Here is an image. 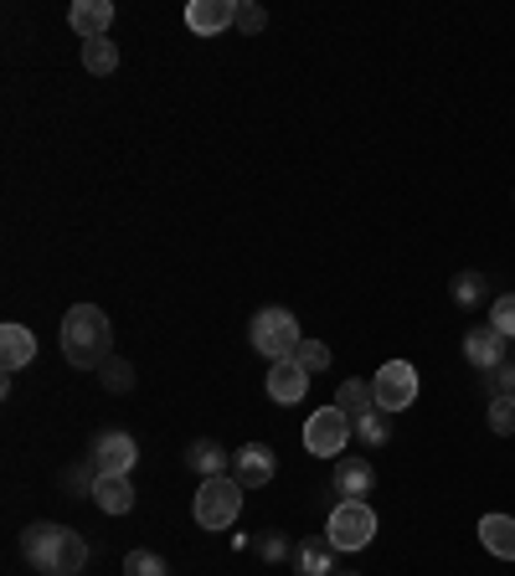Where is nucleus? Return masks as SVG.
Segmentation results:
<instances>
[{
  "label": "nucleus",
  "mask_w": 515,
  "mask_h": 576,
  "mask_svg": "<svg viewBox=\"0 0 515 576\" xmlns=\"http://www.w3.org/2000/svg\"><path fill=\"white\" fill-rule=\"evenodd\" d=\"M21 556H27L41 576H82V566H88V540H82L72 525L37 520L21 530Z\"/></svg>",
  "instance_id": "obj_1"
},
{
  "label": "nucleus",
  "mask_w": 515,
  "mask_h": 576,
  "mask_svg": "<svg viewBox=\"0 0 515 576\" xmlns=\"http://www.w3.org/2000/svg\"><path fill=\"white\" fill-rule=\"evenodd\" d=\"M114 350V330L109 314L98 304H72L62 314V355L72 361V371H104Z\"/></svg>",
  "instance_id": "obj_2"
},
{
  "label": "nucleus",
  "mask_w": 515,
  "mask_h": 576,
  "mask_svg": "<svg viewBox=\"0 0 515 576\" xmlns=\"http://www.w3.org/2000/svg\"><path fill=\"white\" fill-rule=\"evenodd\" d=\"M191 515H196V525H202V530H232V525H237V515H243V484L232 479V474L202 479Z\"/></svg>",
  "instance_id": "obj_3"
},
{
  "label": "nucleus",
  "mask_w": 515,
  "mask_h": 576,
  "mask_svg": "<svg viewBox=\"0 0 515 576\" xmlns=\"http://www.w3.org/2000/svg\"><path fill=\"white\" fill-rule=\"evenodd\" d=\"M247 340H253L258 355H269V365H273V361H294V350L304 345V335H299V320L289 314V309H279V304L258 309Z\"/></svg>",
  "instance_id": "obj_4"
},
{
  "label": "nucleus",
  "mask_w": 515,
  "mask_h": 576,
  "mask_svg": "<svg viewBox=\"0 0 515 576\" xmlns=\"http://www.w3.org/2000/svg\"><path fill=\"white\" fill-rule=\"evenodd\" d=\"M325 536L336 550H367L377 540V515L367 499H340L325 520Z\"/></svg>",
  "instance_id": "obj_5"
},
{
  "label": "nucleus",
  "mask_w": 515,
  "mask_h": 576,
  "mask_svg": "<svg viewBox=\"0 0 515 576\" xmlns=\"http://www.w3.org/2000/svg\"><path fill=\"white\" fill-rule=\"evenodd\" d=\"M351 417L340 412V407H320V412L304 422V448L314 458H340L346 453V442H351Z\"/></svg>",
  "instance_id": "obj_6"
},
{
  "label": "nucleus",
  "mask_w": 515,
  "mask_h": 576,
  "mask_svg": "<svg viewBox=\"0 0 515 576\" xmlns=\"http://www.w3.org/2000/svg\"><path fill=\"white\" fill-rule=\"evenodd\" d=\"M371 391H377L381 412H407V407L418 402V371L407 361H387L377 371V381H371Z\"/></svg>",
  "instance_id": "obj_7"
},
{
  "label": "nucleus",
  "mask_w": 515,
  "mask_h": 576,
  "mask_svg": "<svg viewBox=\"0 0 515 576\" xmlns=\"http://www.w3.org/2000/svg\"><path fill=\"white\" fill-rule=\"evenodd\" d=\"M279 474V453H273L269 442H247L232 453V479L243 484V489H263V484Z\"/></svg>",
  "instance_id": "obj_8"
},
{
  "label": "nucleus",
  "mask_w": 515,
  "mask_h": 576,
  "mask_svg": "<svg viewBox=\"0 0 515 576\" xmlns=\"http://www.w3.org/2000/svg\"><path fill=\"white\" fill-rule=\"evenodd\" d=\"M135 458H139V448H135L129 432H98V438H94L98 474H129V469H135Z\"/></svg>",
  "instance_id": "obj_9"
},
{
  "label": "nucleus",
  "mask_w": 515,
  "mask_h": 576,
  "mask_svg": "<svg viewBox=\"0 0 515 576\" xmlns=\"http://www.w3.org/2000/svg\"><path fill=\"white\" fill-rule=\"evenodd\" d=\"M237 21V0H191L186 6V27L196 37H217Z\"/></svg>",
  "instance_id": "obj_10"
},
{
  "label": "nucleus",
  "mask_w": 515,
  "mask_h": 576,
  "mask_svg": "<svg viewBox=\"0 0 515 576\" xmlns=\"http://www.w3.org/2000/svg\"><path fill=\"white\" fill-rule=\"evenodd\" d=\"M68 27L78 31L82 41H98V37H109V27H114V0H72V11H68Z\"/></svg>",
  "instance_id": "obj_11"
},
{
  "label": "nucleus",
  "mask_w": 515,
  "mask_h": 576,
  "mask_svg": "<svg viewBox=\"0 0 515 576\" xmlns=\"http://www.w3.org/2000/svg\"><path fill=\"white\" fill-rule=\"evenodd\" d=\"M464 361L475 365L479 375L505 365V335L495 330V324H489V330H469V335H464Z\"/></svg>",
  "instance_id": "obj_12"
},
{
  "label": "nucleus",
  "mask_w": 515,
  "mask_h": 576,
  "mask_svg": "<svg viewBox=\"0 0 515 576\" xmlns=\"http://www.w3.org/2000/svg\"><path fill=\"white\" fill-rule=\"evenodd\" d=\"M263 391H269L279 407L304 402V391H310V375L299 371L294 361H273V365H269V381H263Z\"/></svg>",
  "instance_id": "obj_13"
},
{
  "label": "nucleus",
  "mask_w": 515,
  "mask_h": 576,
  "mask_svg": "<svg viewBox=\"0 0 515 576\" xmlns=\"http://www.w3.org/2000/svg\"><path fill=\"white\" fill-rule=\"evenodd\" d=\"M37 361V335H31L27 324H0V365H6V375L21 371V365Z\"/></svg>",
  "instance_id": "obj_14"
},
{
  "label": "nucleus",
  "mask_w": 515,
  "mask_h": 576,
  "mask_svg": "<svg viewBox=\"0 0 515 576\" xmlns=\"http://www.w3.org/2000/svg\"><path fill=\"white\" fill-rule=\"evenodd\" d=\"M371 484H377V469L367 458H336V495L340 499H367Z\"/></svg>",
  "instance_id": "obj_15"
},
{
  "label": "nucleus",
  "mask_w": 515,
  "mask_h": 576,
  "mask_svg": "<svg viewBox=\"0 0 515 576\" xmlns=\"http://www.w3.org/2000/svg\"><path fill=\"white\" fill-rule=\"evenodd\" d=\"M94 505L104 509V515H129V509H135V484H129V474H98Z\"/></svg>",
  "instance_id": "obj_16"
},
{
  "label": "nucleus",
  "mask_w": 515,
  "mask_h": 576,
  "mask_svg": "<svg viewBox=\"0 0 515 576\" xmlns=\"http://www.w3.org/2000/svg\"><path fill=\"white\" fill-rule=\"evenodd\" d=\"M186 463L196 474H202V479H217V474H232V453L227 448H222L217 438H196L186 448Z\"/></svg>",
  "instance_id": "obj_17"
},
{
  "label": "nucleus",
  "mask_w": 515,
  "mask_h": 576,
  "mask_svg": "<svg viewBox=\"0 0 515 576\" xmlns=\"http://www.w3.org/2000/svg\"><path fill=\"white\" fill-rule=\"evenodd\" d=\"M336 556H340V550L330 546V536H310L304 546L294 550L299 576H336Z\"/></svg>",
  "instance_id": "obj_18"
},
{
  "label": "nucleus",
  "mask_w": 515,
  "mask_h": 576,
  "mask_svg": "<svg viewBox=\"0 0 515 576\" xmlns=\"http://www.w3.org/2000/svg\"><path fill=\"white\" fill-rule=\"evenodd\" d=\"M479 540H485L489 556L515 562V515H485L479 520Z\"/></svg>",
  "instance_id": "obj_19"
},
{
  "label": "nucleus",
  "mask_w": 515,
  "mask_h": 576,
  "mask_svg": "<svg viewBox=\"0 0 515 576\" xmlns=\"http://www.w3.org/2000/svg\"><path fill=\"white\" fill-rule=\"evenodd\" d=\"M330 407H340V412L351 417V428H356L367 412H377V391H371V381H340V391H336V402Z\"/></svg>",
  "instance_id": "obj_20"
},
{
  "label": "nucleus",
  "mask_w": 515,
  "mask_h": 576,
  "mask_svg": "<svg viewBox=\"0 0 515 576\" xmlns=\"http://www.w3.org/2000/svg\"><path fill=\"white\" fill-rule=\"evenodd\" d=\"M114 68H119V47H114L109 37L82 41V72H88V78H114Z\"/></svg>",
  "instance_id": "obj_21"
},
{
  "label": "nucleus",
  "mask_w": 515,
  "mask_h": 576,
  "mask_svg": "<svg viewBox=\"0 0 515 576\" xmlns=\"http://www.w3.org/2000/svg\"><path fill=\"white\" fill-rule=\"evenodd\" d=\"M57 484H62L72 499H78V495L94 499V489H98V463H94V458H88V463H72V469L57 474Z\"/></svg>",
  "instance_id": "obj_22"
},
{
  "label": "nucleus",
  "mask_w": 515,
  "mask_h": 576,
  "mask_svg": "<svg viewBox=\"0 0 515 576\" xmlns=\"http://www.w3.org/2000/svg\"><path fill=\"white\" fill-rule=\"evenodd\" d=\"M356 438H361V448H381V442L392 438V412H367L361 422H356Z\"/></svg>",
  "instance_id": "obj_23"
},
{
  "label": "nucleus",
  "mask_w": 515,
  "mask_h": 576,
  "mask_svg": "<svg viewBox=\"0 0 515 576\" xmlns=\"http://www.w3.org/2000/svg\"><path fill=\"white\" fill-rule=\"evenodd\" d=\"M98 381H104V391H135V365L129 361H119V355H109V361H104V371H98Z\"/></svg>",
  "instance_id": "obj_24"
},
{
  "label": "nucleus",
  "mask_w": 515,
  "mask_h": 576,
  "mask_svg": "<svg viewBox=\"0 0 515 576\" xmlns=\"http://www.w3.org/2000/svg\"><path fill=\"white\" fill-rule=\"evenodd\" d=\"M294 365H299L304 375L330 371V345H320V340H304V345L294 350Z\"/></svg>",
  "instance_id": "obj_25"
},
{
  "label": "nucleus",
  "mask_w": 515,
  "mask_h": 576,
  "mask_svg": "<svg viewBox=\"0 0 515 576\" xmlns=\"http://www.w3.org/2000/svg\"><path fill=\"white\" fill-rule=\"evenodd\" d=\"M489 432H501V438L515 432V397H489Z\"/></svg>",
  "instance_id": "obj_26"
},
{
  "label": "nucleus",
  "mask_w": 515,
  "mask_h": 576,
  "mask_svg": "<svg viewBox=\"0 0 515 576\" xmlns=\"http://www.w3.org/2000/svg\"><path fill=\"white\" fill-rule=\"evenodd\" d=\"M124 576H165V562L155 550H129L124 556Z\"/></svg>",
  "instance_id": "obj_27"
},
{
  "label": "nucleus",
  "mask_w": 515,
  "mask_h": 576,
  "mask_svg": "<svg viewBox=\"0 0 515 576\" xmlns=\"http://www.w3.org/2000/svg\"><path fill=\"white\" fill-rule=\"evenodd\" d=\"M489 324H495L505 340H515V294H501L489 304Z\"/></svg>",
  "instance_id": "obj_28"
},
{
  "label": "nucleus",
  "mask_w": 515,
  "mask_h": 576,
  "mask_svg": "<svg viewBox=\"0 0 515 576\" xmlns=\"http://www.w3.org/2000/svg\"><path fill=\"white\" fill-rule=\"evenodd\" d=\"M237 31H247V37H258V31L269 27V11L263 6H253V0H237V21H232Z\"/></svg>",
  "instance_id": "obj_29"
},
{
  "label": "nucleus",
  "mask_w": 515,
  "mask_h": 576,
  "mask_svg": "<svg viewBox=\"0 0 515 576\" xmlns=\"http://www.w3.org/2000/svg\"><path fill=\"white\" fill-rule=\"evenodd\" d=\"M454 299H459L464 309H475L479 299H485V279H479V273H459V279H454Z\"/></svg>",
  "instance_id": "obj_30"
},
{
  "label": "nucleus",
  "mask_w": 515,
  "mask_h": 576,
  "mask_svg": "<svg viewBox=\"0 0 515 576\" xmlns=\"http://www.w3.org/2000/svg\"><path fill=\"white\" fill-rule=\"evenodd\" d=\"M485 391L489 397H515V365H495V371H485Z\"/></svg>",
  "instance_id": "obj_31"
},
{
  "label": "nucleus",
  "mask_w": 515,
  "mask_h": 576,
  "mask_svg": "<svg viewBox=\"0 0 515 576\" xmlns=\"http://www.w3.org/2000/svg\"><path fill=\"white\" fill-rule=\"evenodd\" d=\"M258 556H263V562H284V556H289V540L279 536V530H263V536H258Z\"/></svg>",
  "instance_id": "obj_32"
},
{
  "label": "nucleus",
  "mask_w": 515,
  "mask_h": 576,
  "mask_svg": "<svg viewBox=\"0 0 515 576\" xmlns=\"http://www.w3.org/2000/svg\"><path fill=\"white\" fill-rule=\"evenodd\" d=\"M336 576H351V572H336Z\"/></svg>",
  "instance_id": "obj_33"
}]
</instances>
